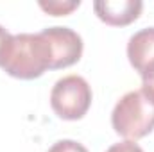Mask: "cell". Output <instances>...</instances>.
Masks as SVG:
<instances>
[{
    "label": "cell",
    "instance_id": "1",
    "mask_svg": "<svg viewBox=\"0 0 154 152\" xmlns=\"http://www.w3.org/2000/svg\"><path fill=\"white\" fill-rule=\"evenodd\" d=\"M0 68L11 77L31 81L52 70V48L38 32L9 34L0 47Z\"/></svg>",
    "mask_w": 154,
    "mask_h": 152
},
{
    "label": "cell",
    "instance_id": "2",
    "mask_svg": "<svg viewBox=\"0 0 154 152\" xmlns=\"http://www.w3.org/2000/svg\"><path fill=\"white\" fill-rule=\"evenodd\" d=\"M111 125L131 141L147 136L154 129V102L142 90L125 93L111 113Z\"/></svg>",
    "mask_w": 154,
    "mask_h": 152
},
{
    "label": "cell",
    "instance_id": "3",
    "mask_svg": "<svg viewBox=\"0 0 154 152\" xmlns=\"http://www.w3.org/2000/svg\"><path fill=\"white\" fill-rule=\"evenodd\" d=\"M91 104V88L81 75L59 79L50 91V106L63 120H79L88 113Z\"/></svg>",
    "mask_w": 154,
    "mask_h": 152
},
{
    "label": "cell",
    "instance_id": "4",
    "mask_svg": "<svg viewBox=\"0 0 154 152\" xmlns=\"http://www.w3.org/2000/svg\"><path fill=\"white\" fill-rule=\"evenodd\" d=\"M41 34L52 48V70L75 65L82 56V39L75 31L68 27H48Z\"/></svg>",
    "mask_w": 154,
    "mask_h": 152
},
{
    "label": "cell",
    "instance_id": "5",
    "mask_svg": "<svg viewBox=\"0 0 154 152\" xmlns=\"http://www.w3.org/2000/svg\"><path fill=\"white\" fill-rule=\"evenodd\" d=\"M95 14L108 25L113 27H124L133 23L142 9L143 2L140 0H97L93 4Z\"/></svg>",
    "mask_w": 154,
    "mask_h": 152
},
{
    "label": "cell",
    "instance_id": "6",
    "mask_svg": "<svg viewBox=\"0 0 154 152\" xmlns=\"http://www.w3.org/2000/svg\"><path fill=\"white\" fill-rule=\"evenodd\" d=\"M127 57L131 66L142 75L154 65V27L134 32L127 41Z\"/></svg>",
    "mask_w": 154,
    "mask_h": 152
},
{
    "label": "cell",
    "instance_id": "7",
    "mask_svg": "<svg viewBox=\"0 0 154 152\" xmlns=\"http://www.w3.org/2000/svg\"><path fill=\"white\" fill-rule=\"evenodd\" d=\"M81 5V0H39V7L52 14V16H65L70 14L74 9H77Z\"/></svg>",
    "mask_w": 154,
    "mask_h": 152
},
{
    "label": "cell",
    "instance_id": "8",
    "mask_svg": "<svg viewBox=\"0 0 154 152\" xmlns=\"http://www.w3.org/2000/svg\"><path fill=\"white\" fill-rule=\"evenodd\" d=\"M47 152H88V149L74 140H59L56 141Z\"/></svg>",
    "mask_w": 154,
    "mask_h": 152
},
{
    "label": "cell",
    "instance_id": "9",
    "mask_svg": "<svg viewBox=\"0 0 154 152\" xmlns=\"http://www.w3.org/2000/svg\"><path fill=\"white\" fill-rule=\"evenodd\" d=\"M142 91L154 102V65L142 74Z\"/></svg>",
    "mask_w": 154,
    "mask_h": 152
},
{
    "label": "cell",
    "instance_id": "10",
    "mask_svg": "<svg viewBox=\"0 0 154 152\" xmlns=\"http://www.w3.org/2000/svg\"><path fill=\"white\" fill-rule=\"evenodd\" d=\"M106 152H143V149L138 143H134L131 140H125V141H120V143L111 145Z\"/></svg>",
    "mask_w": 154,
    "mask_h": 152
},
{
    "label": "cell",
    "instance_id": "11",
    "mask_svg": "<svg viewBox=\"0 0 154 152\" xmlns=\"http://www.w3.org/2000/svg\"><path fill=\"white\" fill-rule=\"evenodd\" d=\"M7 38H9V32H7V31H5V29L0 25V47H2V43H4Z\"/></svg>",
    "mask_w": 154,
    "mask_h": 152
}]
</instances>
